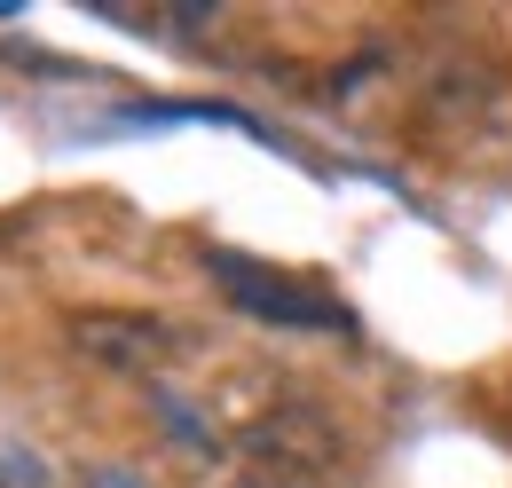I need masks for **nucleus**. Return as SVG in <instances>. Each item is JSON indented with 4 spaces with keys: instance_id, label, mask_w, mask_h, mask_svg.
<instances>
[{
    "instance_id": "obj_1",
    "label": "nucleus",
    "mask_w": 512,
    "mask_h": 488,
    "mask_svg": "<svg viewBox=\"0 0 512 488\" xmlns=\"http://www.w3.org/2000/svg\"><path fill=\"white\" fill-rule=\"evenodd\" d=\"M64 331H71V355H87L95 370H119V378H158L166 363L190 355L182 323L142 315V307H79Z\"/></svg>"
},
{
    "instance_id": "obj_2",
    "label": "nucleus",
    "mask_w": 512,
    "mask_h": 488,
    "mask_svg": "<svg viewBox=\"0 0 512 488\" xmlns=\"http://www.w3.org/2000/svg\"><path fill=\"white\" fill-rule=\"evenodd\" d=\"M213 276H221V292L260 315V323H284V331H347V307L316 292V284H300V276H276V268H260L245 252H221L213 260Z\"/></svg>"
},
{
    "instance_id": "obj_3",
    "label": "nucleus",
    "mask_w": 512,
    "mask_h": 488,
    "mask_svg": "<svg viewBox=\"0 0 512 488\" xmlns=\"http://www.w3.org/2000/svg\"><path fill=\"white\" fill-rule=\"evenodd\" d=\"M237 449L260 457V465H276V473H331V465L347 457L339 426L323 418L316 402H276V410H260L253 426L237 433Z\"/></svg>"
},
{
    "instance_id": "obj_4",
    "label": "nucleus",
    "mask_w": 512,
    "mask_h": 488,
    "mask_svg": "<svg viewBox=\"0 0 512 488\" xmlns=\"http://www.w3.org/2000/svg\"><path fill=\"white\" fill-rule=\"evenodd\" d=\"M0 481H24V488H40L48 473H40L32 457H16V449H0Z\"/></svg>"
},
{
    "instance_id": "obj_5",
    "label": "nucleus",
    "mask_w": 512,
    "mask_h": 488,
    "mask_svg": "<svg viewBox=\"0 0 512 488\" xmlns=\"http://www.w3.org/2000/svg\"><path fill=\"white\" fill-rule=\"evenodd\" d=\"M87 488H150V481H134V473H119V465H95V473H87Z\"/></svg>"
},
{
    "instance_id": "obj_6",
    "label": "nucleus",
    "mask_w": 512,
    "mask_h": 488,
    "mask_svg": "<svg viewBox=\"0 0 512 488\" xmlns=\"http://www.w3.org/2000/svg\"><path fill=\"white\" fill-rule=\"evenodd\" d=\"M237 488H292V481H237Z\"/></svg>"
}]
</instances>
